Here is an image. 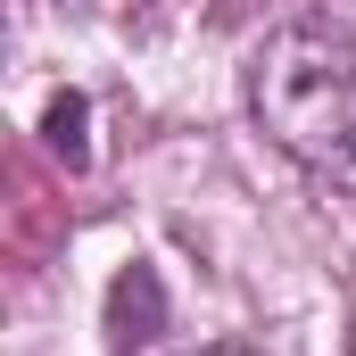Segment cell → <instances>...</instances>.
I'll return each mask as SVG.
<instances>
[{"instance_id": "obj_1", "label": "cell", "mask_w": 356, "mask_h": 356, "mask_svg": "<svg viewBox=\"0 0 356 356\" xmlns=\"http://www.w3.org/2000/svg\"><path fill=\"white\" fill-rule=\"evenodd\" d=\"M249 108L298 166H356V33L332 17H290L249 50Z\"/></svg>"}, {"instance_id": "obj_2", "label": "cell", "mask_w": 356, "mask_h": 356, "mask_svg": "<svg viewBox=\"0 0 356 356\" xmlns=\"http://www.w3.org/2000/svg\"><path fill=\"white\" fill-rule=\"evenodd\" d=\"M158 332H166V282H158V266H124L108 282V340L149 348Z\"/></svg>"}, {"instance_id": "obj_3", "label": "cell", "mask_w": 356, "mask_h": 356, "mask_svg": "<svg viewBox=\"0 0 356 356\" xmlns=\"http://www.w3.org/2000/svg\"><path fill=\"white\" fill-rule=\"evenodd\" d=\"M42 141H50V158H58L67 175L91 166V99H83V91H50V108H42Z\"/></svg>"}]
</instances>
